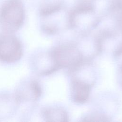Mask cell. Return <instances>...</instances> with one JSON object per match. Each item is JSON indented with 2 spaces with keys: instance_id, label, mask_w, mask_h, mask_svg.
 Instances as JSON below:
<instances>
[{
  "instance_id": "1",
  "label": "cell",
  "mask_w": 122,
  "mask_h": 122,
  "mask_svg": "<svg viewBox=\"0 0 122 122\" xmlns=\"http://www.w3.org/2000/svg\"><path fill=\"white\" fill-rule=\"evenodd\" d=\"M25 10L20 0H7L0 7V31L16 33L23 27Z\"/></svg>"
},
{
  "instance_id": "2",
  "label": "cell",
  "mask_w": 122,
  "mask_h": 122,
  "mask_svg": "<svg viewBox=\"0 0 122 122\" xmlns=\"http://www.w3.org/2000/svg\"><path fill=\"white\" fill-rule=\"evenodd\" d=\"M24 48L21 39L16 33L0 31V64L15 65L23 57Z\"/></svg>"
},
{
  "instance_id": "3",
  "label": "cell",
  "mask_w": 122,
  "mask_h": 122,
  "mask_svg": "<svg viewBox=\"0 0 122 122\" xmlns=\"http://www.w3.org/2000/svg\"><path fill=\"white\" fill-rule=\"evenodd\" d=\"M13 91L20 106L37 103L42 94L41 83L32 75L20 79Z\"/></svg>"
},
{
  "instance_id": "4",
  "label": "cell",
  "mask_w": 122,
  "mask_h": 122,
  "mask_svg": "<svg viewBox=\"0 0 122 122\" xmlns=\"http://www.w3.org/2000/svg\"><path fill=\"white\" fill-rule=\"evenodd\" d=\"M28 66L32 74L37 76L48 75L59 69L51 50L39 48L30 53L28 58Z\"/></svg>"
},
{
  "instance_id": "5",
  "label": "cell",
  "mask_w": 122,
  "mask_h": 122,
  "mask_svg": "<svg viewBox=\"0 0 122 122\" xmlns=\"http://www.w3.org/2000/svg\"><path fill=\"white\" fill-rule=\"evenodd\" d=\"M20 105L13 91L0 90V121L11 119L18 114Z\"/></svg>"
},
{
  "instance_id": "6",
  "label": "cell",
  "mask_w": 122,
  "mask_h": 122,
  "mask_svg": "<svg viewBox=\"0 0 122 122\" xmlns=\"http://www.w3.org/2000/svg\"><path fill=\"white\" fill-rule=\"evenodd\" d=\"M73 97L75 102L84 103L88 99L90 86L88 83L78 80H74L73 82Z\"/></svg>"
},
{
  "instance_id": "7",
  "label": "cell",
  "mask_w": 122,
  "mask_h": 122,
  "mask_svg": "<svg viewBox=\"0 0 122 122\" xmlns=\"http://www.w3.org/2000/svg\"><path fill=\"white\" fill-rule=\"evenodd\" d=\"M41 117L45 121H67V115L60 108L48 106L41 109Z\"/></svg>"
}]
</instances>
